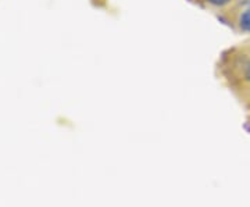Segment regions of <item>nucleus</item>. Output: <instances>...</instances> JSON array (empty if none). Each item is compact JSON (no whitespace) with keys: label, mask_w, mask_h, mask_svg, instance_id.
<instances>
[{"label":"nucleus","mask_w":250,"mask_h":207,"mask_svg":"<svg viewBox=\"0 0 250 207\" xmlns=\"http://www.w3.org/2000/svg\"><path fill=\"white\" fill-rule=\"evenodd\" d=\"M232 25L238 32L250 34V1L241 3V9L235 13Z\"/></svg>","instance_id":"obj_1"},{"label":"nucleus","mask_w":250,"mask_h":207,"mask_svg":"<svg viewBox=\"0 0 250 207\" xmlns=\"http://www.w3.org/2000/svg\"><path fill=\"white\" fill-rule=\"evenodd\" d=\"M189 1L202 9L218 13V11H227L236 0H189Z\"/></svg>","instance_id":"obj_2"},{"label":"nucleus","mask_w":250,"mask_h":207,"mask_svg":"<svg viewBox=\"0 0 250 207\" xmlns=\"http://www.w3.org/2000/svg\"><path fill=\"white\" fill-rule=\"evenodd\" d=\"M242 81L250 83V60L242 64Z\"/></svg>","instance_id":"obj_3"}]
</instances>
